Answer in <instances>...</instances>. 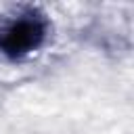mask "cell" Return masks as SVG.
I'll use <instances>...</instances> for the list:
<instances>
[{
  "instance_id": "cell-1",
  "label": "cell",
  "mask_w": 134,
  "mask_h": 134,
  "mask_svg": "<svg viewBox=\"0 0 134 134\" xmlns=\"http://www.w3.org/2000/svg\"><path fill=\"white\" fill-rule=\"evenodd\" d=\"M46 38V21L34 13L10 19L0 27V52L8 59H23L38 50Z\"/></svg>"
}]
</instances>
